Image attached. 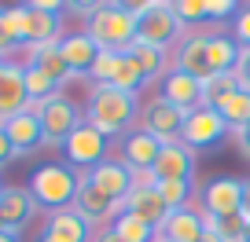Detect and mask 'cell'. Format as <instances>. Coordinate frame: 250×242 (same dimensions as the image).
<instances>
[{
  "label": "cell",
  "instance_id": "1",
  "mask_svg": "<svg viewBox=\"0 0 250 242\" xmlns=\"http://www.w3.org/2000/svg\"><path fill=\"white\" fill-rule=\"evenodd\" d=\"M78 15H85V33L100 52H129L136 44V11L133 4H74Z\"/></svg>",
  "mask_w": 250,
  "mask_h": 242
},
{
  "label": "cell",
  "instance_id": "2",
  "mask_svg": "<svg viewBox=\"0 0 250 242\" xmlns=\"http://www.w3.org/2000/svg\"><path fill=\"white\" fill-rule=\"evenodd\" d=\"M136 117V95L133 92H122V88H107V85H96L88 92L85 103V125H92L103 140L110 136H122L125 129L133 125Z\"/></svg>",
  "mask_w": 250,
  "mask_h": 242
},
{
  "label": "cell",
  "instance_id": "3",
  "mask_svg": "<svg viewBox=\"0 0 250 242\" xmlns=\"http://www.w3.org/2000/svg\"><path fill=\"white\" fill-rule=\"evenodd\" d=\"M30 195H33V202H37V209H48V213H59V209H70L74 205V195H78V184H81V176H74L66 165H55V162H48V165H37V169L30 172Z\"/></svg>",
  "mask_w": 250,
  "mask_h": 242
},
{
  "label": "cell",
  "instance_id": "4",
  "mask_svg": "<svg viewBox=\"0 0 250 242\" xmlns=\"http://www.w3.org/2000/svg\"><path fill=\"white\" fill-rule=\"evenodd\" d=\"M30 114L41 117V132H44V147H66V140L74 136V129L85 125L81 110L74 107L66 95H55L48 103H30Z\"/></svg>",
  "mask_w": 250,
  "mask_h": 242
},
{
  "label": "cell",
  "instance_id": "5",
  "mask_svg": "<svg viewBox=\"0 0 250 242\" xmlns=\"http://www.w3.org/2000/svg\"><path fill=\"white\" fill-rule=\"evenodd\" d=\"M133 11H136V19H140V22H136V40H140V44H151V48H162L166 52V48L180 37V30H184L169 4H155V0H151V4H133Z\"/></svg>",
  "mask_w": 250,
  "mask_h": 242
},
{
  "label": "cell",
  "instance_id": "6",
  "mask_svg": "<svg viewBox=\"0 0 250 242\" xmlns=\"http://www.w3.org/2000/svg\"><path fill=\"white\" fill-rule=\"evenodd\" d=\"M88 77L96 81V85H107V88H122V92H140L144 85H147V77H144L140 63H136L129 52H100V59H96V66L88 70Z\"/></svg>",
  "mask_w": 250,
  "mask_h": 242
},
{
  "label": "cell",
  "instance_id": "7",
  "mask_svg": "<svg viewBox=\"0 0 250 242\" xmlns=\"http://www.w3.org/2000/svg\"><path fill=\"white\" fill-rule=\"evenodd\" d=\"M184 121H188V114L180 107H173L169 99H162V95H155V99L140 110V129L147 136H155L162 147H166V143H180Z\"/></svg>",
  "mask_w": 250,
  "mask_h": 242
},
{
  "label": "cell",
  "instance_id": "8",
  "mask_svg": "<svg viewBox=\"0 0 250 242\" xmlns=\"http://www.w3.org/2000/svg\"><path fill=\"white\" fill-rule=\"evenodd\" d=\"M203 217L210 220H225V217H239L243 205V180L239 176H210L203 184Z\"/></svg>",
  "mask_w": 250,
  "mask_h": 242
},
{
  "label": "cell",
  "instance_id": "9",
  "mask_svg": "<svg viewBox=\"0 0 250 242\" xmlns=\"http://www.w3.org/2000/svg\"><path fill=\"white\" fill-rule=\"evenodd\" d=\"M225 136H228V125L221 121L217 110L199 107V110H191V114H188L184 132H180V143H184V147H191V150H206V147H213V143H221Z\"/></svg>",
  "mask_w": 250,
  "mask_h": 242
},
{
  "label": "cell",
  "instance_id": "10",
  "mask_svg": "<svg viewBox=\"0 0 250 242\" xmlns=\"http://www.w3.org/2000/svg\"><path fill=\"white\" fill-rule=\"evenodd\" d=\"M81 176L88 180V184H92L96 191H100L103 198H110V202L118 205V209H122V202H125V195H129V191L136 187V176L129 169H125L122 162H103V165H96V169H88V172H81Z\"/></svg>",
  "mask_w": 250,
  "mask_h": 242
},
{
  "label": "cell",
  "instance_id": "11",
  "mask_svg": "<svg viewBox=\"0 0 250 242\" xmlns=\"http://www.w3.org/2000/svg\"><path fill=\"white\" fill-rule=\"evenodd\" d=\"M191 172H195V150L184 147V143H166L158 150V162L151 169V176H144V180L147 184H169V180L191 184Z\"/></svg>",
  "mask_w": 250,
  "mask_h": 242
},
{
  "label": "cell",
  "instance_id": "12",
  "mask_svg": "<svg viewBox=\"0 0 250 242\" xmlns=\"http://www.w3.org/2000/svg\"><path fill=\"white\" fill-rule=\"evenodd\" d=\"M62 154L70 158V165H78L81 172H88V169L107 162V140H103L92 125H78L74 136L66 140V147H62Z\"/></svg>",
  "mask_w": 250,
  "mask_h": 242
},
{
  "label": "cell",
  "instance_id": "13",
  "mask_svg": "<svg viewBox=\"0 0 250 242\" xmlns=\"http://www.w3.org/2000/svg\"><path fill=\"white\" fill-rule=\"evenodd\" d=\"M158 150H162V143H158L155 136H147L144 129H136V132H129V136H125L118 162H122L125 169L133 172L136 180H144V176H151V169H155Z\"/></svg>",
  "mask_w": 250,
  "mask_h": 242
},
{
  "label": "cell",
  "instance_id": "14",
  "mask_svg": "<svg viewBox=\"0 0 250 242\" xmlns=\"http://www.w3.org/2000/svg\"><path fill=\"white\" fill-rule=\"evenodd\" d=\"M118 213H133V217H140L144 224H151V227L158 231V227H162V220L169 217V205L162 202V195H158L155 184L136 180V187L125 195V202H122V209H118Z\"/></svg>",
  "mask_w": 250,
  "mask_h": 242
},
{
  "label": "cell",
  "instance_id": "15",
  "mask_svg": "<svg viewBox=\"0 0 250 242\" xmlns=\"http://www.w3.org/2000/svg\"><path fill=\"white\" fill-rule=\"evenodd\" d=\"M66 4H59V0H33V4H26V11H30V44H59L62 40L59 37L62 33L59 11Z\"/></svg>",
  "mask_w": 250,
  "mask_h": 242
},
{
  "label": "cell",
  "instance_id": "16",
  "mask_svg": "<svg viewBox=\"0 0 250 242\" xmlns=\"http://www.w3.org/2000/svg\"><path fill=\"white\" fill-rule=\"evenodd\" d=\"M33 213H37V202H33L30 191L4 184V191H0V224H4V231L19 235L33 220Z\"/></svg>",
  "mask_w": 250,
  "mask_h": 242
},
{
  "label": "cell",
  "instance_id": "17",
  "mask_svg": "<svg viewBox=\"0 0 250 242\" xmlns=\"http://www.w3.org/2000/svg\"><path fill=\"white\" fill-rule=\"evenodd\" d=\"M41 242H92V227L85 224L78 209H59V213H48V224L41 231Z\"/></svg>",
  "mask_w": 250,
  "mask_h": 242
},
{
  "label": "cell",
  "instance_id": "18",
  "mask_svg": "<svg viewBox=\"0 0 250 242\" xmlns=\"http://www.w3.org/2000/svg\"><path fill=\"white\" fill-rule=\"evenodd\" d=\"M0 129L8 132V140H11V147H15L19 158L33 154V150L44 143V132H41V117L30 114V110H22V114H11L8 121H0Z\"/></svg>",
  "mask_w": 250,
  "mask_h": 242
},
{
  "label": "cell",
  "instance_id": "19",
  "mask_svg": "<svg viewBox=\"0 0 250 242\" xmlns=\"http://www.w3.org/2000/svg\"><path fill=\"white\" fill-rule=\"evenodd\" d=\"M30 107V95H26V70L15 63H8L0 70V121H8L11 114H22Z\"/></svg>",
  "mask_w": 250,
  "mask_h": 242
},
{
  "label": "cell",
  "instance_id": "20",
  "mask_svg": "<svg viewBox=\"0 0 250 242\" xmlns=\"http://www.w3.org/2000/svg\"><path fill=\"white\" fill-rule=\"evenodd\" d=\"M74 209L85 217V224L92 227V224H100V227H107V220L114 224V217H118V205L110 202V198H103L100 191L88 184L85 176H81V184H78V195H74Z\"/></svg>",
  "mask_w": 250,
  "mask_h": 242
},
{
  "label": "cell",
  "instance_id": "21",
  "mask_svg": "<svg viewBox=\"0 0 250 242\" xmlns=\"http://www.w3.org/2000/svg\"><path fill=\"white\" fill-rule=\"evenodd\" d=\"M158 235H162L166 242H199V239L206 235V217H203V213H195L191 205L173 209L169 217L162 220Z\"/></svg>",
  "mask_w": 250,
  "mask_h": 242
},
{
  "label": "cell",
  "instance_id": "22",
  "mask_svg": "<svg viewBox=\"0 0 250 242\" xmlns=\"http://www.w3.org/2000/svg\"><path fill=\"white\" fill-rule=\"evenodd\" d=\"M162 99H169L173 107L191 114V110L203 107V81L188 77V74H180V70H169L162 77Z\"/></svg>",
  "mask_w": 250,
  "mask_h": 242
},
{
  "label": "cell",
  "instance_id": "23",
  "mask_svg": "<svg viewBox=\"0 0 250 242\" xmlns=\"http://www.w3.org/2000/svg\"><path fill=\"white\" fill-rule=\"evenodd\" d=\"M59 55H62V63L70 66V74L78 77V74H85L96 66V59H100V48L92 44V37L88 33H70V37H62L59 40Z\"/></svg>",
  "mask_w": 250,
  "mask_h": 242
},
{
  "label": "cell",
  "instance_id": "24",
  "mask_svg": "<svg viewBox=\"0 0 250 242\" xmlns=\"http://www.w3.org/2000/svg\"><path fill=\"white\" fill-rule=\"evenodd\" d=\"M177 70L188 74V77H195V81L213 77L210 63H206V33H195V37L180 40V48H177Z\"/></svg>",
  "mask_w": 250,
  "mask_h": 242
},
{
  "label": "cell",
  "instance_id": "25",
  "mask_svg": "<svg viewBox=\"0 0 250 242\" xmlns=\"http://www.w3.org/2000/svg\"><path fill=\"white\" fill-rule=\"evenodd\" d=\"M26 55H30V63H26V66H37V70H41V74H48V77H52L59 88L74 77L70 66L62 63L59 44H30V48H26Z\"/></svg>",
  "mask_w": 250,
  "mask_h": 242
},
{
  "label": "cell",
  "instance_id": "26",
  "mask_svg": "<svg viewBox=\"0 0 250 242\" xmlns=\"http://www.w3.org/2000/svg\"><path fill=\"white\" fill-rule=\"evenodd\" d=\"M243 48L235 44V37H225V33H206V63H210L213 74H228L235 70Z\"/></svg>",
  "mask_w": 250,
  "mask_h": 242
},
{
  "label": "cell",
  "instance_id": "27",
  "mask_svg": "<svg viewBox=\"0 0 250 242\" xmlns=\"http://www.w3.org/2000/svg\"><path fill=\"white\" fill-rule=\"evenodd\" d=\"M217 114H221V121L228 125V132H239L243 125H250V92H247V88L232 92V95L217 107Z\"/></svg>",
  "mask_w": 250,
  "mask_h": 242
},
{
  "label": "cell",
  "instance_id": "28",
  "mask_svg": "<svg viewBox=\"0 0 250 242\" xmlns=\"http://www.w3.org/2000/svg\"><path fill=\"white\" fill-rule=\"evenodd\" d=\"M232 92H239L235 70H228V74H213V77H206V81H203V107L217 110V107H221V103H225Z\"/></svg>",
  "mask_w": 250,
  "mask_h": 242
},
{
  "label": "cell",
  "instance_id": "29",
  "mask_svg": "<svg viewBox=\"0 0 250 242\" xmlns=\"http://www.w3.org/2000/svg\"><path fill=\"white\" fill-rule=\"evenodd\" d=\"M110 231H114L122 242H151V239L158 235L151 224H144V220L133 217V213H118L114 224H110Z\"/></svg>",
  "mask_w": 250,
  "mask_h": 242
},
{
  "label": "cell",
  "instance_id": "30",
  "mask_svg": "<svg viewBox=\"0 0 250 242\" xmlns=\"http://www.w3.org/2000/svg\"><path fill=\"white\" fill-rule=\"evenodd\" d=\"M129 55L140 63V70H144L147 81H155L158 74H166V52L162 48H151V44H140V40H136V44L129 48Z\"/></svg>",
  "mask_w": 250,
  "mask_h": 242
},
{
  "label": "cell",
  "instance_id": "31",
  "mask_svg": "<svg viewBox=\"0 0 250 242\" xmlns=\"http://www.w3.org/2000/svg\"><path fill=\"white\" fill-rule=\"evenodd\" d=\"M22 70H26V95H30V103H48L59 95V85L48 74H41L37 66H22Z\"/></svg>",
  "mask_w": 250,
  "mask_h": 242
},
{
  "label": "cell",
  "instance_id": "32",
  "mask_svg": "<svg viewBox=\"0 0 250 242\" xmlns=\"http://www.w3.org/2000/svg\"><path fill=\"white\" fill-rule=\"evenodd\" d=\"M206 231H213L221 242H243V235H247V220H243V217H225V220H210V217H206Z\"/></svg>",
  "mask_w": 250,
  "mask_h": 242
},
{
  "label": "cell",
  "instance_id": "33",
  "mask_svg": "<svg viewBox=\"0 0 250 242\" xmlns=\"http://www.w3.org/2000/svg\"><path fill=\"white\" fill-rule=\"evenodd\" d=\"M158 195H162V202L173 209H184L188 202H191V184H184V180H169V184H155Z\"/></svg>",
  "mask_w": 250,
  "mask_h": 242
},
{
  "label": "cell",
  "instance_id": "34",
  "mask_svg": "<svg viewBox=\"0 0 250 242\" xmlns=\"http://www.w3.org/2000/svg\"><path fill=\"white\" fill-rule=\"evenodd\" d=\"M4 22H8L15 44H30V11H26V4H19V8H4Z\"/></svg>",
  "mask_w": 250,
  "mask_h": 242
},
{
  "label": "cell",
  "instance_id": "35",
  "mask_svg": "<svg viewBox=\"0 0 250 242\" xmlns=\"http://www.w3.org/2000/svg\"><path fill=\"white\" fill-rule=\"evenodd\" d=\"M173 15L180 19V26H195V22H210V11H206V0H177L169 4Z\"/></svg>",
  "mask_w": 250,
  "mask_h": 242
},
{
  "label": "cell",
  "instance_id": "36",
  "mask_svg": "<svg viewBox=\"0 0 250 242\" xmlns=\"http://www.w3.org/2000/svg\"><path fill=\"white\" fill-rule=\"evenodd\" d=\"M232 37H235L239 48H250V4L239 8V15H235V22H232Z\"/></svg>",
  "mask_w": 250,
  "mask_h": 242
},
{
  "label": "cell",
  "instance_id": "37",
  "mask_svg": "<svg viewBox=\"0 0 250 242\" xmlns=\"http://www.w3.org/2000/svg\"><path fill=\"white\" fill-rule=\"evenodd\" d=\"M243 4H235V0H206V11H210V19H228V15H239Z\"/></svg>",
  "mask_w": 250,
  "mask_h": 242
},
{
  "label": "cell",
  "instance_id": "38",
  "mask_svg": "<svg viewBox=\"0 0 250 242\" xmlns=\"http://www.w3.org/2000/svg\"><path fill=\"white\" fill-rule=\"evenodd\" d=\"M235 81H239V88H247V92H250V48H243V52H239V63H235Z\"/></svg>",
  "mask_w": 250,
  "mask_h": 242
},
{
  "label": "cell",
  "instance_id": "39",
  "mask_svg": "<svg viewBox=\"0 0 250 242\" xmlns=\"http://www.w3.org/2000/svg\"><path fill=\"white\" fill-rule=\"evenodd\" d=\"M15 48H19V44H15V37H11L8 22H4V8H0V59H8Z\"/></svg>",
  "mask_w": 250,
  "mask_h": 242
},
{
  "label": "cell",
  "instance_id": "40",
  "mask_svg": "<svg viewBox=\"0 0 250 242\" xmlns=\"http://www.w3.org/2000/svg\"><path fill=\"white\" fill-rule=\"evenodd\" d=\"M15 147H11V140H8V132H4V129H0V169H4V165L8 162H15Z\"/></svg>",
  "mask_w": 250,
  "mask_h": 242
},
{
  "label": "cell",
  "instance_id": "41",
  "mask_svg": "<svg viewBox=\"0 0 250 242\" xmlns=\"http://www.w3.org/2000/svg\"><path fill=\"white\" fill-rule=\"evenodd\" d=\"M235 147H239L243 158H250V125H243L239 132H235Z\"/></svg>",
  "mask_w": 250,
  "mask_h": 242
},
{
  "label": "cell",
  "instance_id": "42",
  "mask_svg": "<svg viewBox=\"0 0 250 242\" xmlns=\"http://www.w3.org/2000/svg\"><path fill=\"white\" fill-rule=\"evenodd\" d=\"M239 217L250 224V180H243V205H239Z\"/></svg>",
  "mask_w": 250,
  "mask_h": 242
},
{
  "label": "cell",
  "instance_id": "43",
  "mask_svg": "<svg viewBox=\"0 0 250 242\" xmlns=\"http://www.w3.org/2000/svg\"><path fill=\"white\" fill-rule=\"evenodd\" d=\"M92 242H122V239H118V235L110 231V227H100V231L92 235Z\"/></svg>",
  "mask_w": 250,
  "mask_h": 242
},
{
  "label": "cell",
  "instance_id": "44",
  "mask_svg": "<svg viewBox=\"0 0 250 242\" xmlns=\"http://www.w3.org/2000/svg\"><path fill=\"white\" fill-rule=\"evenodd\" d=\"M0 242H19V235H11V231H0Z\"/></svg>",
  "mask_w": 250,
  "mask_h": 242
},
{
  "label": "cell",
  "instance_id": "45",
  "mask_svg": "<svg viewBox=\"0 0 250 242\" xmlns=\"http://www.w3.org/2000/svg\"><path fill=\"white\" fill-rule=\"evenodd\" d=\"M199 242H221V239H217V235H213V231H206V235H203V239H199Z\"/></svg>",
  "mask_w": 250,
  "mask_h": 242
},
{
  "label": "cell",
  "instance_id": "46",
  "mask_svg": "<svg viewBox=\"0 0 250 242\" xmlns=\"http://www.w3.org/2000/svg\"><path fill=\"white\" fill-rule=\"evenodd\" d=\"M243 242H250V224H247V235H243Z\"/></svg>",
  "mask_w": 250,
  "mask_h": 242
},
{
  "label": "cell",
  "instance_id": "47",
  "mask_svg": "<svg viewBox=\"0 0 250 242\" xmlns=\"http://www.w3.org/2000/svg\"><path fill=\"white\" fill-rule=\"evenodd\" d=\"M151 242H166V239H162V235H155V239H151Z\"/></svg>",
  "mask_w": 250,
  "mask_h": 242
},
{
  "label": "cell",
  "instance_id": "48",
  "mask_svg": "<svg viewBox=\"0 0 250 242\" xmlns=\"http://www.w3.org/2000/svg\"><path fill=\"white\" fill-rule=\"evenodd\" d=\"M4 66H8V59H0V70H4Z\"/></svg>",
  "mask_w": 250,
  "mask_h": 242
},
{
  "label": "cell",
  "instance_id": "49",
  "mask_svg": "<svg viewBox=\"0 0 250 242\" xmlns=\"http://www.w3.org/2000/svg\"><path fill=\"white\" fill-rule=\"evenodd\" d=\"M0 231H4V224H0Z\"/></svg>",
  "mask_w": 250,
  "mask_h": 242
},
{
  "label": "cell",
  "instance_id": "50",
  "mask_svg": "<svg viewBox=\"0 0 250 242\" xmlns=\"http://www.w3.org/2000/svg\"><path fill=\"white\" fill-rule=\"evenodd\" d=\"M0 191H4V184H0Z\"/></svg>",
  "mask_w": 250,
  "mask_h": 242
}]
</instances>
